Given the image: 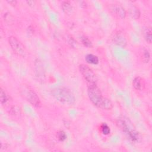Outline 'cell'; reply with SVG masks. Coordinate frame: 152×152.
<instances>
[{
  "instance_id": "obj_1",
  "label": "cell",
  "mask_w": 152,
  "mask_h": 152,
  "mask_svg": "<svg viewBox=\"0 0 152 152\" xmlns=\"http://www.w3.org/2000/svg\"><path fill=\"white\" fill-rule=\"evenodd\" d=\"M87 94L89 99L96 106L103 110H110L112 109L113 104L112 102L102 96L96 84H88Z\"/></svg>"
},
{
  "instance_id": "obj_2",
  "label": "cell",
  "mask_w": 152,
  "mask_h": 152,
  "mask_svg": "<svg viewBox=\"0 0 152 152\" xmlns=\"http://www.w3.org/2000/svg\"><path fill=\"white\" fill-rule=\"evenodd\" d=\"M51 93L52 96L61 103L66 105H72L75 102V97L72 92L66 87L53 88Z\"/></svg>"
},
{
  "instance_id": "obj_3",
  "label": "cell",
  "mask_w": 152,
  "mask_h": 152,
  "mask_svg": "<svg viewBox=\"0 0 152 152\" xmlns=\"http://www.w3.org/2000/svg\"><path fill=\"white\" fill-rule=\"evenodd\" d=\"M116 124L119 128L128 136L132 141H138L140 139L138 132L134 128L130 121L125 117H121L118 119Z\"/></svg>"
},
{
  "instance_id": "obj_4",
  "label": "cell",
  "mask_w": 152,
  "mask_h": 152,
  "mask_svg": "<svg viewBox=\"0 0 152 152\" xmlns=\"http://www.w3.org/2000/svg\"><path fill=\"white\" fill-rule=\"evenodd\" d=\"M20 92L21 96L33 106L39 107L41 106L40 99L36 92L30 86L23 84L20 87Z\"/></svg>"
},
{
  "instance_id": "obj_5",
  "label": "cell",
  "mask_w": 152,
  "mask_h": 152,
  "mask_svg": "<svg viewBox=\"0 0 152 152\" xmlns=\"http://www.w3.org/2000/svg\"><path fill=\"white\" fill-rule=\"evenodd\" d=\"M79 70L88 83V84H96L97 81V76L90 67L85 64H81L79 66Z\"/></svg>"
},
{
  "instance_id": "obj_6",
  "label": "cell",
  "mask_w": 152,
  "mask_h": 152,
  "mask_svg": "<svg viewBox=\"0 0 152 152\" xmlns=\"http://www.w3.org/2000/svg\"><path fill=\"white\" fill-rule=\"evenodd\" d=\"M9 44L14 51L17 55L24 57L26 55V52L22 43L14 36H10L8 39Z\"/></svg>"
},
{
  "instance_id": "obj_7",
  "label": "cell",
  "mask_w": 152,
  "mask_h": 152,
  "mask_svg": "<svg viewBox=\"0 0 152 152\" xmlns=\"http://www.w3.org/2000/svg\"><path fill=\"white\" fill-rule=\"evenodd\" d=\"M34 65H35V70H36L35 72H36V77L37 78V80H39V81L43 82V81H45V72L43 65L42 62L38 59H37L35 61Z\"/></svg>"
},
{
  "instance_id": "obj_8",
  "label": "cell",
  "mask_w": 152,
  "mask_h": 152,
  "mask_svg": "<svg viewBox=\"0 0 152 152\" xmlns=\"http://www.w3.org/2000/svg\"><path fill=\"white\" fill-rule=\"evenodd\" d=\"M113 41L116 45L122 48L125 47L127 44L126 39L125 35L123 34V33L121 31H118L117 33H115L113 37Z\"/></svg>"
},
{
  "instance_id": "obj_9",
  "label": "cell",
  "mask_w": 152,
  "mask_h": 152,
  "mask_svg": "<svg viewBox=\"0 0 152 152\" xmlns=\"http://www.w3.org/2000/svg\"><path fill=\"white\" fill-rule=\"evenodd\" d=\"M110 9L112 11L118 15L121 18H124L126 16V11L125 9L119 4H113Z\"/></svg>"
},
{
  "instance_id": "obj_10",
  "label": "cell",
  "mask_w": 152,
  "mask_h": 152,
  "mask_svg": "<svg viewBox=\"0 0 152 152\" xmlns=\"http://www.w3.org/2000/svg\"><path fill=\"white\" fill-rule=\"evenodd\" d=\"M132 86L137 90H142L144 88V84L142 78L140 77H136L133 80Z\"/></svg>"
},
{
  "instance_id": "obj_11",
  "label": "cell",
  "mask_w": 152,
  "mask_h": 152,
  "mask_svg": "<svg viewBox=\"0 0 152 152\" xmlns=\"http://www.w3.org/2000/svg\"><path fill=\"white\" fill-rule=\"evenodd\" d=\"M129 13L130 16L134 20L138 19L140 17V11L139 9L135 6H132L129 8Z\"/></svg>"
},
{
  "instance_id": "obj_12",
  "label": "cell",
  "mask_w": 152,
  "mask_h": 152,
  "mask_svg": "<svg viewBox=\"0 0 152 152\" xmlns=\"http://www.w3.org/2000/svg\"><path fill=\"white\" fill-rule=\"evenodd\" d=\"M62 10L67 14H70L72 12L73 8L69 1H63L61 4Z\"/></svg>"
},
{
  "instance_id": "obj_13",
  "label": "cell",
  "mask_w": 152,
  "mask_h": 152,
  "mask_svg": "<svg viewBox=\"0 0 152 152\" xmlns=\"http://www.w3.org/2000/svg\"><path fill=\"white\" fill-rule=\"evenodd\" d=\"M85 59L87 63L91 64H94V65L97 64L99 62V58L96 55H94L93 54L87 55L86 56Z\"/></svg>"
},
{
  "instance_id": "obj_14",
  "label": "cell",
  "mask_w": 152,
  "mask_h": 152,
  "mask_svg": "<svg viewBox=\"0 0 152 152\" xmlns=\"http://www.w3.org/2000/svg\"><path fill=\"white\" fill-rule=\"evenodd\" d=\"M0 97H1V103L2 105L5 104L9 100V97L8 95H7L5 91H4V90L2 88H0Z\"/></svg>"
},
{
  "instance_id": "obj_15",
  "label": "cell",
  "mask_w": 152,
  "mask_h": 152,
  "mask_svg": "<svg viewBox=\"0 0 152 152\" xmlns=\"http://www.w3.org/2000/svg\"><path fill=\"white\" fill-rule=\"evenodd\" d=\"M151 30L150 28H147L144 31V38L146 42L148 43H151Z\"/></svg>"
},
{
  "instance_id": "obj_16",
  "label": "cell",
  "mask_w": 152,
  "mask_h": 152,
  "mask_svg": "<svg viewBox=\"0 0 152 152\" xmlns=\"http://www.w3.org/2000/svg\"><path fill=\"white\" fill-rule=\"evenodd\" d=\"M57 139L59 141H64L66 139V134H65V132L63 131H59L57 132L56 135Z\"/></svg>"
},
{
  "instance_id": "obj_17",
  "label": "cell",
  "mask_w": 152,
  "mask_h": 152,
  "mask_svg": "<svg viewBox=\"0 0 152 152\" xmlns=\"http://www.w3.org/2000/svg\"><path fill=\"white\" fill-rule=\"evenodd\" d=\"M142 58H143V61L145 63H148L149 62L150 59V54L148 49H144L142 51Z\"/></svg>"
},
{
  "instance_id": "obj_18",
  "label": "cell",
  "mask_w": 152,
  "mask_h": 152,
  "mask_svg": "<svg viewBox=\"0 0 152 152\" xmlns=\"http://www.w3.org/2000/svg\"><path fill=\"white\" fill-rule=\"evenodd\" d=\"M100 129L102 131V132L104 135H108L110 132V129L109 126L106 124H102L100 126Z\"/></svg>"
},
{
  "instance_id": "obj_19",
  "label": "cell",
  "mask_w": 152,
  "mask_h": 152,
  "mask_svg": "<svg viewBox=\"0 0 152 152\" xmlns=\"http://www.w3.org/2000/svg\"><path fill=\"white\" fill-rule=\"evenodd\" d=\"M81 40L82 43L87 48H91L92 47V43L89 40V39L86 36H83L81 38Z\"/></svg>"
},
{
  "instance_id": "obj_20",
  "label": "cell",
  "mask_w": 152,
  "mask_h": 152,
  "mask_svg": "<svg viewBox=\"0 0 152 152\" xmlns=\"http://www.w3.org/2000/svg\"><path fill=\"white\" fill-rule=\"evenodd\" d=\"M9 4H10L11 5H15L16 4V3H17V1H7Z\"/></svg>"
},
{
  "instance_id": "obj_21",
  "label": "cell",
  "mask_w": 152,
  "mask_h": 152,
  "mask_svg": "<svg viewBox=\"0 0 152 152\" xmlns=\"http://www.w3.org/2000/svg\"><path fill=\"white\" fill-rule=\"evenodd\" d=\"M27 3L29 5H34V1H26Z\"/></svg>"
}]
</instances>
